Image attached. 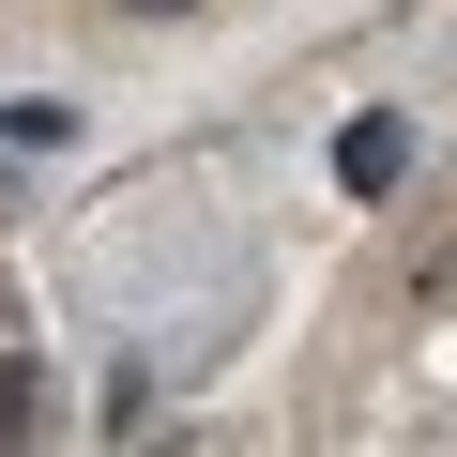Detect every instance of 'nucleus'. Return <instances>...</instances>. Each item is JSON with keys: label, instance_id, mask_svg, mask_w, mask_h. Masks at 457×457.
Listing matches in <instances>:
<instances>
[{"label": "nucleus", "instance_id": "nucleus-1", "mask_svg": "<svg viewBox=\"0 0 457 457\" xmlns=\"http://www.w3.org/2000/svg\"><path fill=\"white\" fill-rule=\"evenodd\" d=\"M336 183H351V198H396V183H411V122H396V107H366V122L336 137Z\"/></svg>", "mask_w": 457, "mask_h": 457}, {"label": "nucleus", "instance_id": "nucleus-2", "mask_svg": "<svg viewBox=\"0 0 457 457\" xmlns=\"http://www.w3.org/2000/svg\"><path fill=\"white\" fill-rule=\"evenodd\" d=\"M31 427H46V366H16V351H0V457H16Z\"/></svg>", "mask_w": 457, "mask_h": 457}, {"label": "nucleus", "instance_id": "nucleus-3", "mask_svg": "<svg viewBox=\"0 0 457 457\" xmlns=\"http://www.w3.org/2000/svg\"><path fill=\"white\" fill-rule=\"evenodd\" d=\"M122 16H198V0H122Z\"/></svg>", "mask_w": 457, "mask_h": 457}]
</instances>
